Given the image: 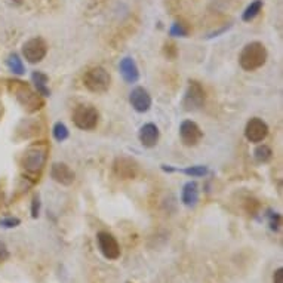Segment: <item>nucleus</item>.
Returning <instances> with one entry per match:
<instances>
[{
	"instance_id": "bb28decb",
	"label": "nucleus",
	"mask_w": 283,
	"mask_h": 283,
	"mask_svg": "<svg viewBox=\"0 0 283 283\" xmlns=\"http://www.w3.org/2000/svg\"><path fill=\"white\" fill-rule=\"evenodd\" d=\"M8 258H9V251H8V248H6L5 242H2V240H0V262L6 261Z\"/></svg>"
},
{
	"instance_id": "9b49d317",
	"label": "nucleus",
	"mask_w": 283,
	"mask_h": 283,
	"mask_svg": "<svg viewBox=\"0 0 283 283\" xmlns=\"http://www.w3.org/2000/svg\"><path fill=\"white\" fill-rule=\"evenodd\" d=\"M129 103L134 107L135 111L145 113L152 107V97H150V93L144 89V88L138 86V88H134L132 92L129 93Z\"/></svg>"
},
{
	"instance_id": "ddd939ff",
	"label": "nucleus",
	"mask_w": 283,
	"mask_h": 283,
	"mask_svg": "<svg viewBox=\"0 0 283 283\" xmlns=\"http://www.w3.org/2000/svg\"><path fill=\"white\" fill-rule=\"evenodd\" d=\"M137 171H138V165L132 159L120 157V159H117L116 162H115V172H116L117 177H120L123 180L135 178Z\"/></svg>"
},
{
	"instance_id": "a878e982",
	"label": "nucleus",
	"mask_w": 283,
	"mask_h": 283,
	"mask_svg": "<svg viewBox=\"0 0 283 283\" xmlns=\"http://www.w3.org/2000/svg\"><path fill=\"white\" fill-rule=\"evenodd\" d=\"M40 214V199L39 196H34L33 197V203H31V217L33 218H37Z\"/></svg>"
},
{
	"instance_id": "6ab92c4d",
	"label": "nucleus",
	"mask_w": 283,
	"mask_h": 283,
	"mask_svg": "<svg viewBox=\"0 0 283 283\" xmlns=\"http://www.w3.org/2000/svg\"><path fill=\"white\" fill-rule=\"evenodd\" d=\"M254 157L259 163H267V162H270L271 157H273V152H271V148L269 145L262 144V145H258L257 148H255Z\"/></svg>"
},
{
	"instance_id": "1a4fd4ad",
	"label": "nucleus",
	"mask_w": 283,
	"mask_h": 283,
	"mask_svg": "<svg viewBox=\"0 0 283 283\" xmlns=\"http://www.w3.org/2000/svg\"><path fill=\"white\" fill-rule=\"evenodd\" d=\"M97 242L101 254L107 259H117L120 257V246L113 234L108 232H100L97 236Z\"/></svg>"
},
{
	"instance_id": "f8f14e48",
	"label": "nucleus",
	"mask_w": 283,
	"mask_h": 283,
	"mask_svg": "<svg viewBox=\"0 0 283 283\" xmlns=\"http://www.w3.org/2000/svg\"><path fill=\"white\" fill-rule=\"evenodd\" d=\"M51 177L55 182L68 187V185H71L74 182L76 174L73 172V169L68 166V165L61 163V162H56L51 167Z\"/></svg>"
},
{
	"instance_id": "c85d7f7f",
	"label": "nucleus",
	"mask_w": 283,
	"mask_h": 283,
	"mask_svg": "<svg viewBox=\"0 0 283 283\" xmlns=\"http://www.w3.org/2000/svg\"><path fill=\"white\" fill-rule=\"evenodd\" d=\"M12 2H15V3H23V0H12Z\"/></svg>"
},
{
	"instance_id": "f3484780",
	"label": "nucleus",
	"mask_w": 283,
	"mask_h": 283,
	"mask_svg": "<svg viewBox=\"0 0 283 283\" xmlns=\"http://www.w3.org/2000/svg\"><path fill=\"white\" fill-rule=\"evenodd\" d=\"M31 80H33V83H34L36 90H37L39 95H42V97H49L51 95V90L48 88L49 78L45 73H42V71H33Z\"/></svg>"
},
{
	"instance_id": "7ed1b4c3",
	"label": "nucleus",
	"mask_w": 283,
	"mask_h": 283,
	"mask_svg": "<svg viewBox=\"0 0 283 283\" xmlns=\"http://www.w3.org/2000/svg\"><path fill=\"white\" fill-rule=\"evenodd\" d=\"M11 88H12V92L15 93L18 103L21 104L27 111L33 113V111H37L43 107V101H42L39 93L33 92L24 82H20V80L11 82Z\"/></svg>"
},
{
	"instance_id": "6e6552de",
	"label": "nucleus",
	"mask_w": 283,
	"mask_h": 283,
	"mask_svg": "<svg viewBox=\"0 0 283 283\" xmlns=\"http://www.w3.org/2000/svg\"><path fill=\"white\" fill-rule=\"evenodd\" d=\"M269 135V125L259 119V117H252L248 123H246V128H244V137L249 142H262Z\"/></svg>"
},
{
	"instance_id": "a211bd4d",
	"label": "nucleus",
	"mask_w": 283,
	"mask_h": 283,
	"mask_svg": "<svg viewBox=\"0 0 283 283\" xmlns=\"http://www.w3.org/2000/svg\"><path fill=\"white\" fill-rule=\"evenodd\" d=\"M261 9H262V0H254V2L244 9V12L242 13V20H243L244 23H251L252 20L257 18L258 13L261 12Z\"/></svg>"
},
{
	"instance_id": "dca6fc26",
	"label": "nucleus",
	"mask_w": 283,
	"mask_h": 283,
	"mask_svg": "<svg viewBox=\"0 0 283 283\" xmlns=\"http://www.w3.org/2000/svg\"><path fill=\"white\" fill-rule=\"evenodd\" d=\"M181 202L188 207H193L199 202V185L196 181H188L184 187H182V193H181Z\"/></svg>"
},
{
	"instance_id": "4be33fe9",
	"label": "nucleus",
	"mask_w": 283,
	"mask_h": 283,
	"mask_svg": "<svg viewBox=\"0 0 283 283\" xmlns=\"http://www.w3.org/2000/svg\"><path fill=\"white\" fill-rule=\"evenodd\" d=\"M175 169V167H174ZM175 171H180L181 174H185V175H188V177H193V178H199V177H205L207 175V172H209V169L206 166H190V167H185V169H175Z\"/></svg>"
},
{
	"instance_id": "20e7f679",
	"label": "nucleus",
	"mask_w": 283,
	"mask_h": 283,
	"mask_svg": "<svg viewBox=\"0 0 283 283\" xmlns=\"http://www.w3.org/2000/svg\"><path fill=\"white\" fill-rule=\"evenodd\" d=\"M83 85L93 93H104L110 89L111 76L103 67H92L83 76Z\"/></svg>"
},
{
	"instance_id": "5701e85b",
	"label": "nucleus",
	"mask_w": 283,
	"mask_h": 283,
	"mask_svg": "<svg viewBox=\"0 0 283 283\" xmlns=\"http://www.w3.org/2000/svg\"><path fill=\"white\" fill-rule=\"evenodd\" d=\"M171 36H175V37H187V34H188V30H187V27L184 26V24H181V23H175L174 26L171 27Z\"/></svg>"
},
{
	"instance_id": "f257e3e1",
	"label": "nucleus",
	"mask_w": 283,
	"mask_h": 283,
	"mask_svg": "<svg viewBox=\"0 0 283 283\" xmlns=\"http://www.w3.org/2000/svg\"><path fill=\"white\" fill-rule=\"evenodd\" d=\"M267 49L261 42H251L244 45L239 55V64L244 71H254L267 63Z\"/></svg>"
},
{
	"instance_id": "f03ea898",
	"label": "nucleus",
	"mask_w": 283,
	"mask_h": 283,
	"mask_svg": "<svg viewBox=\"0 0 283 283\" xmlns=\"http://www.w3.org/2000/svg\"><path fill=\"white\" fill-rule=\"evenodd\" d=\"M46 157H48V145L39 142L27 148L21 159V165L30 174H39L46 163Z\"/></svg>"
},
{
	"instance_id": "2eb2a0df",
	"label": "nucleus",
	"mask_w": 283,
	"mask_h": 283,
	"mask_svg": "<svg viewBox=\"0 0 283 283\" xmlns=\"http://www.w3.org/2000/svg\"><path fill=\"white\" fill-rule=\"evenodd\" d=\"M120 73L126 83H137L140 79V70L135 64V61L129 56L120 61Z\"/></svg>"
},
{
	"instance_id": "b1692460",
	"label": "nucleus",
	"mask_w": 283,
	"mask_h": 283,
	"mask_svg": "<svg viewBox=\"0 0 283 283\" xmlns=\"http://www.w3.org/2000/svg\"><path fill=\"white\" fill-rule=\"evenodd\" d=\"M21 224V219L16 217H8V218L0 219V227L3 229H15Z\"/></svg>"
},
{
	"instance_id": "aec40b11",
	"label": "nucleus",
	"mask_w": 283,
	"mask_h": 283,
	"mask_svg": "<svg viewBox=\"0 0 283 283\" xmlns=\"http://www.w3.org/2000/svg\"><path fill=\"white\" fill-rule=\"evenodd\" d=\"M6 64L9 67V70L15 73V74H24V64L21 61V58L16 53H11L6 60Z\"/></svg>"
},
{
	"instance_id": "cd10ccee",
	"label": "nucleus",
	"mask_w": 283,
	"mask_h": 283,
	"mask_svg": "<svg viewBox=\"0 0 283 283\" xmlns=\"http://www.w3.org/2000/svg\"><path fill=\"white\" fill-rule=\"evenodd\" d=\"M273 283H283V269H277L273 276Z\"/></svg>"
},
{
	"instance_id": "412c9836",
	"label": "nucleus",
	"mask_w": 283,
	"mask_h": 283,
	"mask_svg": "<svg viewBox=\"0 0 283 283\" xmlns=\"http://www.w3.org/2000/svg\"><path fill=\"white\" fill-rule=\"evenodd\" d=\"M52 135H53V138H55L56 141L63 142L68 138L70 132H68V128L65 126L63 122H56V123L53 125V128H52Z\"/></svg>"
},
{
	"instance_id": "39448f33",
	"label": "nucleus",
	"mask_w": 283,
	"mask_h": 283,
	"mask_svg": "<svg viewBox=\"0 0 283 283\" xmlns=\"http://www.w3.org/2000/svg\"><path fill=\"white\" fill-rule=\"evenodd\" d=\"M73 122L82 130H92L98 126L100 113L89 104H80L73 111Z\"/></svg>"
},
{
	"instance_id": "423d86ee",
	"label": "nucleus",
	"mask_w": 283,
	"mask_h": 283,
	"mask_svg": "<svg viewBox=\"0 0 283 283\" xmlns=\"http://www.w3.org/2000/svg\"><path fill=\"white\" fill-rule=\"evenodd\" d=\"M205 98V89L202 88V85L196 80H192L188 83V88L185 90V95H184V100H182V107L187 111L199 110L200 107H203Z\"/></svg>"
},
{
	"instance_id": "9d476101",
	"label": "nucleus",
	"mask_w": 283,
	"mask_h": 283,
	"mask_svg": "<svg viewBox=\"0 0 283 283\" xmlns=\"http://www.w3.org/2000/svg\"><path fill=\"white\" fill-rule=\"evenodd\" d=\"M181 141L187 147H194L197 145L200 140L203 138V132L199 128V125L193 120H184L180 126Z\"/></svg>"
},
{
	"instance_id": "4468645a",
	"label": "nucleus",
	"mask_w": 283,
	"mask_h": 283,
	"mask_svg": "<svg viewBox=\"0 0 283 283\" xmlns=\"http://www.w3.org/2000/svg\"><path fill=\"white\" fill-rule=\"evenodd\" d=\"M159 137H160V132H159V128L156 126L155 123H145L140 129V134H138V138H140V141L145 148L156 147V144L159 141Z\"/></svg>"
},
{
	"instance_id": "393cba45",
	"label": "nucleus",
	"mask_w": 283,
	"mask_h": 283,
	"mask_svg": "<svg viewBox=\"0 0 283 283\" xmlns=\"http://www.w3.org/2000/svg\"><path fill=\"white\" fill-rule=\"evenodd\" d=\"M280 224H282V218H280V215H279L277 212H274V214H270V227H271V230L277 232V230L280 229Z\"/></svg>"
},
{
	"instance_id": "0eeeda50",
	"label": "nucleus",
	"mask_w": 283,
	"mask_h": 283,
	"mask_svg": "<svg viewBox=\"0 0 283 283\" xmlns=\"http://www.w3.org/2000/svg\"><path fill=\"white\" fill-rule=\"evenodd\" d=\"M48 53V45L40 37H33L23 45V55L28 63L37 64Z\"/></svg>"
}]
</instances>
